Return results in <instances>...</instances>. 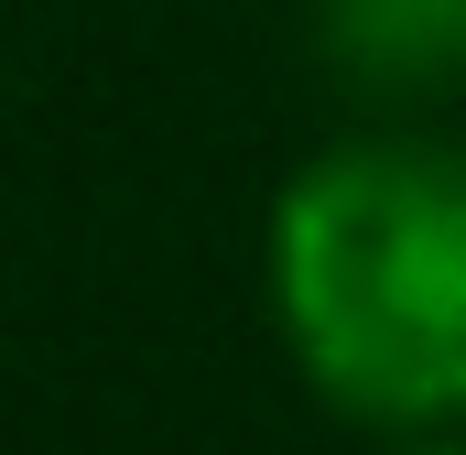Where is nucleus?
<instances>
[{
	"label": "nucleus",
	"mask_w": 466,
	"mask_h": 455,
	"mask_svg": "<svg viewBox=\"0 0 466 455\" xmlns=\"http://www.w3.org/2000/svg\"><path fill=\"white\" fill-rule=\"evenodd\" d=\"M315 55L358 98H456L466 87V0H315Z\"/></svg>",
	"instance_id": "f03ea898"
},
{
	"label": "nucleus",
	"mask_w": 466,
	"mask_h": 455,
	"mask_svg": "<svg viewBox=\"0 0 466 455\" xmlns=\"http://www.w3.org/2000/svg\"><path fill=\"white\" fill-rule=\"evenodd\" d=\"M271 315L348 423H466V152L401 130L315 152L271 207Z\"/></svg>",
	"instance_id": "f257e3e1"
},
{
	"label": "nucleus",
	"mask_w": 466,
	"mask_h": 455,
	"mask_svg": "<svg viewBox=\"0 0 466 455\" xmlns=\"http://www.w3.org/2000/svg\"><path fill=\"white\" fill-rule=\"evenodd\" d=\"M390 455H466V434H456V423H434V434H401Z\"/></svg>",
	"instance_id": "7ed1b4c3"
}]
</instances>
